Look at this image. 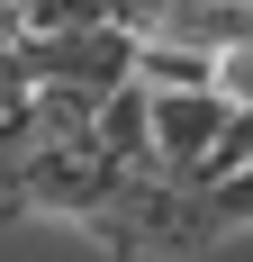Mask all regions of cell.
Segmentation results:
<instances>
[{
	"label": "cell",
	"mask_w": 253,
	"mask_h": 262,
	"mask_svg": "<svg viewBox=\"0 0 253 262\" xmlns=\"http://www.w3.org/2000/svg\"><path fill=\"white\" fill-rule=\"evenodd\" d=\"M27 81H64V91H126L136 36L126 27H64V36H18Z\"/></svg>",
	"instance_id": "4"
},
{
	"label": "cell",
	"mask_w": 253,
	"mask_h": 262,
	"mask_svg": "<svg viewBox=\"0 0 253 262\" xmlns=\"http://www.w3.org/2000/svg\"><path fill=\"white\" fill-rule=\"evenodd\" d=\"M81 226H91L118 262H181V253H208V244H226V235H235L226 208H217L208 190L163 181V172H126V181L109 190Z\"/></svg>",
	"instance_id": "1"
},
{
	"label": "cell",
	"mask_w": 253,
	"mask_h": 262,
	"mask_svg": "<svg viewBox=\"0 0 253 262\" xmlns=\"http://www.w3.org/2000/svg\"><path fill=\"white\" fill-rule=\"evenodd\" d=\"M226 118H235V108L208 100V91H145V172L199 190L208 154L226 145Z\"/></svg>",
	"instance_id": "3"
},
{
	"label": "cell",
	"mask_w": 253,
	"mask_h": 262,
	"mask_svg": "<svg viewBox=\"0 0 253 262\" xmlns=\"http://www.w3.org/2000/svg\"><path fill=\"white\" fill-rule=\"evenodd\" d=\"M208 100H226V108H253V36L226 54H208Z\"/></svg>",
	"instance_id": "5"
},
{
	"label": "cell",
	"mask_w": 253,
	"mask_h": 262,
	"mask_svg": "<svg viewBox=\"0 0 253 262\" xmlns=\"http://www.w3.org/2000/svg\"><path fill=\"white\" fill-rule=\"evenodd\" d=\"M126 181V163L109 154L100 136H64V145H36V163H27V181H18V217H91L109 199V190Z\"/></svg>",
	"instance_id": "2"
},
{
	"label": "cell",
	"mask_w": 253,
	"mask_h": 262,
	"mask_svg": "<svg viewBox=\"0 0 253 262\" xmlns=\"http://www.w3.org/2000/svg\"><path fill=\"white\" fill-rule=\"evenodd\" d=\"M208 199H217V208H226V226H253V172L235 190H208Z\"/></svg>",
	"instance_id": "6"
}]
</instances>
